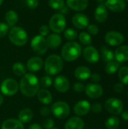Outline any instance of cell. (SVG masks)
Segmentation results:
<instances>
[{
	"instance_id": "1",
	"label": "cell",
	"mask_w": 128,
	"mask_h": 129,
	"mask_svg": "<svg viewBox=\"0 0 128 129\" xmlns=\"http://www.w3.org/2000/svg\"><path fill=\"white\" fill-rule=\"evenodd\" d=\"M39 88V80L33 73H26L22 76L20 82L19 88L23 95L28 98L34 97L38 91Z\"/></svg>"
},
{
	"instance_id": "2",
	"label": "cell",
	"mask_w": 128,
	"mask_h": 129,
	"mask_svg": "<svg viewBox=\"0 0 128 129\" xmlns=\"http://www.w3.org/2000/svg\"><path fill=\"white\" fill-rule=\"evenodd\" d=\"M44 67L48 76L58 75L63 68V58L57 54H51L46 58Z\"/></svg>"
},
{
	"instance_id": "3",
	"label": "cell",
	"mask_w": 128,
	"mask_h": 129,
	"mask_svg": "<svg viewBox=\"0 0 128 129\" xmlns=\"http://www.w3.org/2000/svg\"><path fill=\"white\" fill-rule=\"evenodd\" d=\"M81 54V47L76 42H66L62 48L61 56L63 60L68 62L74 61Z\"/></svg>"
},
{
	"instance_id": "4",
	"label": "cell",
	"mask_w": 128,
	"mask_h": 129,
	"mask_svg": "<svg viewBox=\"0 0 128 129\" xmlns=\"http://www.w3.org/2000/svg\"><path fill=\"white\" fill-rule=\"evenodd\" d=\"M9 40L16 46H23L28 41V35L20 26H13L8 33Z\"/></svg>"
},
{
	"instance_id": "5",
	"label": "cell",
	"mask_w": 128,
	"mask_h": 129,
	"mask_svg": "<svg viewBox=\"0 0 128 129\" xmlns=\"http://www.w3.org/2000/svg\"><path fill=\"white\" fill-rule=\"evenodd\" d=\"M66 25V18L63 14L60 13L54 14L49 20V28L51 31L54 32V33H62Z\"/></svg>"
},
{
	"instance_id": "6",
	"label": "cell",
	"mask_w": 128,
	"mask_h": 129,
	"mask_svg": "<svg viewBox=\"0 0 128 129\" xmlns=\"http://www.w3.org/2000/svg\"><path fill=\"white\" fill-rule=\"evenodd\" d=\"M51 111L57 119H63L69 115L70 107L65 101H57L51 106Z\"/></svg>"
},
{
	"instance_id": "7",
	"label": "cell",
	"mask_w": 128,
	"mask_h": 129,
	"mask_svg": "<svg viewBox=\"0 0 128 129\" xmlns=\"http://www.w3.org/2000/svg\"><path fill=\"white\" fill-rule=\"evenodd\" d=\"M19 89V85L17 82L11 78L5 79L1 84L0 90L1 92L5 95V96H13L16 94V93L18 91Z\"/></svg>"
},
{
	"instance_id": "8",
	"label": "cell",
	"mask_w": 128,
	"mask_h": 129,
	"mask_svg": "<svg viewBox=\"0 0 128 129\" xmlns=\"http://www.w3.org/2000/svg\"><path fill=\"white\" fill-rule=\"evenodd\" d=\"M31 48L37 54H45L48 48L46 42V39L40 35L34 36L31 41Z\"/></svg>"
},
{
	"instance_id": "9",
	"label": "cell",
	"mask_w": 128,
	"mask_h": 129,
	"mask_svg": "<svg viewBox=\"0 0 128 129\" xmlns=\"http://www.w3.org/2000/svg\"><path fill=\"white\" fill-rule=\"evenodd\" d=\"M105 108L109 113L116 116L121 113L124 109V105L122 101L118 98H110L105 102Z\"/></svg>"
},
{
	"instance_id": "10",
	"label": "cell",
	"mask_w": 128,
	"mask_h": 129,
	"mask_svg": "<svg viewBox=\"0 0 128 129\" xmlns=\"http://www.w3.org/2000/svg\"><path fill=\"white\" fill-rule=\"evenodd\" d=\"M85 93L88 97L92 99L100 98L103 94V89L101 85L97 83H90L85 86Z\"/></svg>"
},
{
	"instance_id": "11",
	"label": "cell",
	"mask_w": 128,
	"mask_h": 129,
	"mask_svg": "<svg viewBox=\"0 0 128 129\" xmlns=\"http://www.w3.org/2000/svg\"><path fill=\"white\" fill-rule=\"evenodd\" d=\"M106 42L111 46H118L124 42V36L121 33L116 31H110L105 36Z\"/></svg>"
},
{
	"instance_id": "12",
	"label": "cell",
	"mask_w": 128,
	"mask_h": 129,
	"mask_svg": "<svg viewBox=\"0 0 128 129\" xmlns=\"http://www.w3.org/2000/svg\"><path fill=\"white\" fill-rule=\"evenodd\" d=\"M54 86L55 89L60 93H66L70 88L69 79L62 75L57 76L54 81Z\"/></svg>"
},
{
	"instance_id": "13",
	"label": "cell",
	"mask_w": 128,
	"mask_h": 129,
	"mask_svg": "<svg viewBox=\"0 0 128 129\" xmlns=\"http://www.w3.org/2000/svg\"><path fill=\"white\" fill-rule=\"evenodd\" d=\"M72 23L73 26L77 29H83L88 27L89 25V19L85 14L82 13H77L72 16Z\"/></svg>"
},
{
	"instance_id": "14",
	"label": "cell",
	"mask_w": 128,
	"mask_h": 129,
	"mask_svg": "<svg viewBox=\"0 0 128 129\" xmlns=\"http://www.w3.org/2000/svg\"><path fill=\"white\" fill-rule=\"evenodd\" d=\"M83 56L84 59L91 63H96L100 60V54L98 51L93 46H88L83 50Z\"/></svg>"
},
{
	"instance_id": "15",
	"label": "cell",
	"mask_w": 128,
	"mask_h": 129,
	"mask_svg": "<svg viewBox=\"0 0 128 129\" xmlns=\"http://www.w3.org/2000/svg\"><path fill=\"white\" fill-rule=\"evenodd\" d=\"M73 110L75 114L78 116H85L91 110V104L88 101H79L75 104Z\"/></svg>"
},
{
	"instance_id": "16",
	"label": "cell",
	"mask_w": 128,
	"mask_h": 129,
	"mask_svg": "<svg viewBox=\"0 0 128 129\" xmlns=\"http://www.w3.org/2000/svg\"><path fill=\"white\" fill-rule=\"evenodd\" d=\"M44 65L43 60L39 57H32L29 58L26 63V69L31 72L35 73L39 71Z\"/></svg>"
},
{
	"instance_id": "17",
	"label": "cell",
	"mask_w": 128,
	"mask_h": 129,
	"mask_svg": "<svg viewBox=\"0 0 128 129\" xmlns=\"http://www.w3.org/2000/svg\"><path fill=\"white\" fill-rule=\"evenodd\" d=\"M105 5L108 9L114 12H121L126 8L124 0H106Z\"/></svg>"
},
{
	"instance_id": "18",
	"label": "cell",
	"mask_w": 128,
	"mask_h": 129,
	"mask_svg": "<svg viewBox=\"0 0 128 129\" xmlns=\"http://www.w3.org/2000/svg\"><path fill=\"white\" fill-rule=\"evenodd\" d=\"M84 122L79 116H73L69 118L65 123V129H84Z\"/></svg>"
},
{
	"instance_id": "19",
	"label": "cell",
	"mask_w": 128,
	"mask_h": 129,
	"mask_svg": "<svg viewBox=\"0 0 128 129\" xmlns=\"http://www.w3.org/2000/svg\"><path fill=\"white\" fill-rule=\"evenodd\" d=\"M67 7L76 11H81L87 8L88 5V0H66Z\"/></svg>"
},
{
	"instance_id": "20",
	"label": "cell",
	"mask_w": 128,
	"mask_h": 129,
	"mask_svg": "<svg viewBox=\"0 0 128 129\" xmlns=\"http://www.w3.org/2000/svg\"><path fill=\"white\" fill-rule=\"evenodd\" d=\"M95 20L99 23H103L107 20L108 17V10L104 4H100L94 12Z\"/></svg>"
},
{
	"instance_id": "21",
	"label": "cell",
	"mask_w": 128,
	"mask_h": 129,
	"mask_svg": "<svg viewBox=\"0 0 128 129\" xmlns=\"http://www.w3.org/2000/svg\"><path fill=\"white\" fill-rule=\"evenodd\" d=\"M91 70L85 66H80L78 67L75 71H74V76L75 77L81 81H84L88 79L91 77Z\"/></svg>"
},
{
	"instance_id": "22",
	"label": "cell",
	"mask_w": 128,
	"mask_h": 129,
	"mask_svg": "<svg viewBox=\"0 0 128 129\" xmlns=\"http://www.w3.org/2000/svg\"><path fill=\"white\" fill-rule=\"evenodd\" d=\"M46 42L48 47L51 49L57 48L62 43V38L57 33H52L47 36Z\"/></svg>"
},
{
	"instance_id": "23",
	"label": "cell",
	"mask_w": 128,
	"mask_h": 129,
	"mask_svg": "<svg viewBox=\"0 0 128 129\" xmlns=\"http://www.w3.org/2000/svg\"><path fill=\"white\" fill-rule=\"evenodd\" d=\"M115 58L118 63H122L128 60V46L121 45L119 46L114 53Z\"/></svg>"
},
{
	"instance_id": "24",
	"label": "cell",
	"mask_w": 128,
	"mask_h": 129,
	"mask_svg": "<svg viewBox=\"0 0 128 129\" xmlns=\"http://www.w3.org/2000/svg\"><path fill=\"white\" fill-rule=\"evenodd\" d=\"M36 94H37L38 100L41 104H43L45 105H48V104H51L52 100H53L52 94L48 89H45V88L39 89Z\"/></svg>"
},
{
	"instance_id": "25",
	"label": "cell",
	"mask_w": 128,
	"mask_h": 129,
	"mask_svg": "<svg viewBox=\"0 0 128 129\" xmlns=\"http://www.w3.org/2000/svg\"><path fill=\"white\" fill-rule=\"evenodd\" d=\"M1 129H24V126L18 119H8L2 122Z\"/></svg>"
},
{
	"instance_id": "26",
	"label": "cell",
	"mask_w": 128,
	"mask_h": 129,
	"mask_svg": "<svg viewBox=\"0 0 128 129\" xmlns=\"http://www.w3.org/2000/svg\"><path fill=\"white\" fill-rule=\"evenodd\" d=\"M33 118V112L29 108H24L18 113V120L23 124L29 122Z\"/></svg>"
},
{
	"instance_id": "27",
	"label": "cell",
	"mask_w": 128,
	"mask_h": 129,
	"mask_svg": "<svg viewBox=\"0 0 128 129\" xmlns=\"http://www.w3.org/2000/svg\"><path fill=\"white\" fill-rule=\"evenodd\" d=\"M5 19L6 23L8 26H14L18 21V15L17 12L14 10H9L6 12L5 15Z\"/></svg>"
},
{
	"instance_id": "28",
	"label": "cell",
	"mask_w": 128,
	"mask_h": 129,
	"mask_svg": "<svg viewBox=\"0 0 128 129\" xmlns=\"http://www.w3.org/2000/svg\"><path fill=\"white\" fill-rule=\"evenodd\" d=\"M13 73L17 76H23L26 73V67L21 62H16L12 66Z\"/></svg>"
},
{
	"instance_id": "29",
	"label": "cell",
	"mask_w": 128,
	"mask_h": 129,
	"mask_svg": "<svg viewBox=\"0 0 128 129\" xmlns=\"http://www.w3.org/2000/svg\"><path fill=\"white\" fill-rule=\"evenodd\" d=\"M120 67V63L118 61H109L106 63L105 67V71L106 73L111 75L115 73Z\"/></svg>"
},
{
	"instance_id": "30",
	"label": "cell",
	"mask_w": 128,
	"mask_h": 129,
	"mask_svg": "<svg viewBox=\"0 0 128 129\" xmlns=\"http://www.w3.org/2000/svg\"><path fill=\"white\" fill-rule=\"evenodd\" d=\"M120 125V120L116 116L109 117L105 123L106 129H117Z\"/></svg>"
},
{
	"instance_id": "31",
	"label": "cell",
	"mask_w": 128,
	"mask_h": 129,
	"mask_svg": "<svg viewBox=\"0 0 128 129\" xmlns=\"http://www.w3.org/2000/svg\"><path fill=\"white\" fill-rule=\"evenodd\" d=\"M101 54H102L103 60L106 62L112 61L115 58L114 53L106 46H103L101 48Z\"/></svg>"
},
{
	"instance_id": "32",
	"label": "cell",
	"mask_w": 128,
	"mask_h": 129,
	"mask_svg": "<svg viewBox=\"0 0 128 129\" xmlns=\"http://www.w3.org/2000/svg\"><path fill=\"white\" fill-rule=\"evenodd\" d=\"M118 78L122 84L128 85V67H123L119 70Z\"/></svg>"
},
{
	"instance_id": "33",
	"label": "cell",
	"mask_w": 128,
	"mask_h": 129,
	"mask_svg": "<svg viewBox=\"0 0 128 129\" xmlns=\"http://www.w3.org/2000/svg\"><path fill=\"white\" fill-rule=\"evenodd\" d=\"M48 5L52 9L60 11L65 7V2L64 0H49Z\"/></svg>"
},
{
	"instance_id": "34",
	"label": "cell",
	"mask_w": 128,
	"mask_h": 129,
	"mask_svg": "<svg viewBox=\"0 0 128 129\" xmlns=\"http://www.w3.org/2000/svg\"><path fill=\"white\" fill-rule=\"evenodd\" d=\"M78 39H79L80 42L83 45H89L92 42V38H91V35L86 32H81L79 34Z\"/></svg>"
},
{
	"instance_id": "35",
	"label": "cell",
	"mask_w": 128,
	"mask_h": 129,
	"mask_svg": "<svg viewBox=\"0 0 128 129\" xmlns=\"http://www.w3.org/2000/svg\"><path fill=\"white\" fill-rule=\"evenodd\" d=\"M64 36L69 41L75 40L78 36V33L75 29L72 28H68L64 31Z\"/></svg>"
},
{
	"instance_id": "36",
	"label": "cell",
	"mask_w": 128,
	"mask_h": 129,
	"mask_svg": "<svg viewBox=\"0 0 128 129\" xmlns=\"http://www.w3.org/2000/svg\"><path fill=\"white\" fill-rule=\"evenodd\" d=\"M53 83V81H52V79L50 76H42L41 78V79L39 80V85L41 87H42L43 88H48Z\"/></svg>"
},
{
	"instance_id": "37",
	"label": "cell",
	"mask_w": 128,
	"mask_h": 129,
	"mask_svg": "<svg viewBox=\"0 0 128 129\" xmlns=\"http://www.w3.org/2000/svg\"><path fill=\"white\" fill-rule=\"evenodd\" d=\"M41 127L45 129L53 128L54 127V121L51 118H47L43 121Z\"/></svg>"
},
{
	"instance_id": "38",
	"label": "cell",
	"mask_w": 128,
	"mask_h": 129,
	"mask_svg": "<svg viewBox=\"0 0 128 129\" xmlns=\"http://www.w3.org/2000/svg\"><path fill=\"white\" fill-rule=\"evenodd\" d=\"M8 26L4 22H0V38H2L6 36L8 33Z\"/></svg>"
},
{
	"instance_id": "39",
	"label": "cell",
	"mask_w": 128,
	"mask_h": 129,
	"mask_svg": "<svg viewBox=\"0 0 128 129\" xmlns=\"http://www.w3.org/2000/svg\"><path fill=\"white\" fill-rule=\"evenodd\" d=\"M49 32H50V28L47 25H42L40 26L39 29H38V33H39V35L45 37V36H47L49 35Z\"/></svg>"
},
{
	"instance_id": "40",
	"label": "cell",
	"mask_w": 128,
	"mask_h": 129,
	"mask_svg": "<svg viewBox=\"0 0 128 129\" xmlns=\"http://www.w3.org/2000/svg\"><path fill=\"white\" fill-rule=\"evenodd\" d=\"M24 2L26 6L30 9H35L38 6V0H24Z\"/></svg>"
},
{
	"instance_id": "41",
	"label": "cell",
	"mask_w": 128,
	"mask_h": 129,
	"mask_svg": "<svg viewBox=\"0 0 128 129\" xmlns=\"http://www.w3.org/2000/svg\"><path fill=\"white\" fill-rule=\"evenodd\" d=\"M91 110L95 113H100L102 112V110H103L102 104L100 103H97V102L94 103L92 105H91Z\"/></svg>"
},
{
	"instance_id": "42",
	"label": "cell",
	"mask_w": 128,
	"mask_h": 129,
	"mask_svg": "<svg viewBox=\"0 0 128 129\" xmlns=\"http://www.w3.org/2000/svg\"><path fill=\"white\" fill-rule=\"evenodd\" d=\"M85 86L81 82H75L73 85V90L77 93H81L84 91Z\"/></svg>"
},
{
	"instance_id": "43",
	"label": "cell",
	"mask_w": 128,
	"mask_h": 129,
	"mask_svg": "<svg viewBox=\"0 0 128 129\" xmlns=\"http://www.w3.org/2000/svg\"><path fill=\"white\" fill-rule=\"evenodd\" d=\"M88 31L91 35H97L99 33V28L95 24H89L88 26Z\"/></svg>"
},
{
	"instance_id": "44",
	"label": "cell",
	"mask_w": 128,
	"mask_h": 129,
	"mask_svg": "<svg viewBox=\"0 0 128 129\" xmlns=\"http://www.w3.org/2000/svg\"><path fill=\"white\" fill-rule=\"evenodd\" d=\"M51 109H49L48 107H43L41 108L40 110V114L42 116H45V117H47L50 114H51Z\"/></svg>"
},
{
	"instance_id": "45",
	"label": "cell",
	"mask_w": 128,
	"mask_h": 129,
	"mask_svg": "<svg viewBox=\"0 0 128 129\" xmlns=\"http://www.w3.org/2000/svg\"><path fill=\"white\" fill-rule=\"evenodd\" d=\"M114 89L117 93H121L124 91V84L122 83H116L114 85Z\"/></svg>"
},
{
	"instance_id": "46",
	"label": "cell",
	"mask_w": 128,
	"mask_h": 129,
	"mask_svg": "<svg viewBox=\"0 0 128 129\" xmlns=\"http://www.w3.org/2000/svg\"><path fill=\"white\" fill-rule=\"evenodd\" d=\"M91 80L94 82H99L100 80H101V76L99 73H94V74H91Z\"/></svg>"
},
{
	"instance_id": "47",
	"label": "cell",
	"mask_w": 128,
	"mask_h": 129,
	"mask_svg": "<svg viewBox=\"0 0 128 129\" xmlns=\"http://www.w3.org/2000/svg\"><path fill=\"white\" fill-rule=\"evenodd\" d=\"M28 129H43V128L39 124L34 123V124H32L31 125H29Z\"/></svg>"
},
{
	"instance_id": "48",
	"label": "cell",
	"mask_w": 128,
	"mask_h": 129,
	"mask_svg": "<svg viewBox=\"0 0 128 129\" xmlns=\"http://www.w3.org/2000/svg\"><path fill=\"white\" fill-rule=\"evenodd\" d=\"M121 117L124 120H128V111H122L121 112Z\"/></svg>"
},
{
	"instance_id": "49",
	"label": "cell",
	"mask_w": 128,
	"mask_h": 129,
	"mask_svg": "<svg viewBox=\"0 0 128 129\" xmlns=\"http://www.w3.org/2000/svg\"><path fill=\"white\" fill-rule=\"evenodd\" d=\"M68 8L65 6L63 8H62L60 11V14H67L68 13Z\"/></svg>"
},
{
	"instance_id": "50",
	"label": "cell",
	"mask_w": 128,
	"mask_h": 129,
	"mask_svg": "<svg viewBox=\"0 0 128 129\" xmlns=\"http://www.w3.org/2000/svg\"><path fill=\"white\" fill-rule=\"evenodd\" d=\"M3 101H4V98H3V96L0 94V106L3 104Z\"/></svg>"
},
{
	"instance_id": "51",
	"label": "cell",
	"mask_w": 128,
	"mask_h": 129,
	"mask_svg": "<svg viewBox=\"0 0 128 129\" xmlns=\"http://www.w3.org/2000/svg\"><path fill=\"white\" fill-rule=\"evenodd\" d=\"M97 2L100 4H103V2H104V0H97Z\"/></svg>"
},
{
	"instance_id": "52",
	"label": "cell",
	"mask_w": 128,
	"mask_h": 129,
	"mask_svg": "<svg viewBox=\"0 0 128 129\" xmlns=\"http://www.w3.org/2000/svg\"><path fill=\"white\" fill-rule=\"evenodd\" d=\"M2 2H3V0H0V6L2 5Z\"/></svg>"
},
{
	"instance_id": "53",
	"label": "cell",
	"mask_w": 128,
	"mask_h": 129,
	"mask_svg": "<svg viewBox=\"0 0 128 129\" xmlns=\"http://www.w3.org/2000/svg\"><path fill=\"white\" fill-rule=\"evenodd\" d=\"M51 129H58V128H54V127L53 128H51Z\"/></svg>"
},
{
	"instance_id": "54",
	"label": "cell",
	"mask_w": 128,
	"mask_h": 129,
	"mask_svg": "<svg viewBox=\"0 0 128 129\" xmlns=\"http://www.w3.org/2000/svg\"><path fill=\"white\" fill-rule=\"evenodd\" d=\"M126 1H127V2H128V0H126Z\"/></svg>"
},
{
	"instance_id": "55",
	"label": "cell",
	"mask_w": 128,
	"mask_h": 129,
	"mask_svg": "<svg viewBox=\"0 0 128 129\" xmlns=\"http://www.w3.org/2000/svg\"><path fill=\"white\" fill-rule=\"evenodd\" d=\"M127 95H128V93H127Z\"/></svg>"
}]
</instances>
